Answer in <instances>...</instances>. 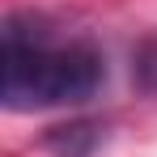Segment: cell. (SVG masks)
<instances>
[{
	"instance_id": "6da1fadb",
	"label": "cell",
	"mask_w": 157,
	"mask_h": 157,
	"mask_svg": "<svg viewBox=\"0 0 157 157\" xmlns=\"http://www.w3.org/2000/svg\"><path fill=\"white\" fill-rule=\"evenodd\" d=\"M102 85V59L89 47H47L21 38L13 26L4 34V106L47 110L64 102H85Z\"/></svg>"
},
{
	"instance_id": "7a4b0ae2",
	"label": "cell",
	"mask_w": 157,
	"mask_h": 157,
	"mask_svg": "<svg viewBox=\"0 0 157 157\" xmlns=\"http://www.w3.org/2000/svg\"><path fill=\"white\" fill-rule=\"evenodd\" d=\"M132 64H136V81H140L144 89H153V94H157V38L140 43Z\"/></svg>"
}]
</instances>
